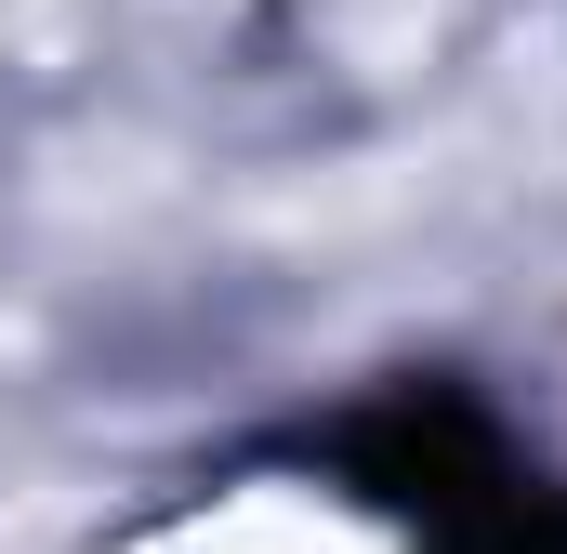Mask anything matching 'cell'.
Listing matches in <instances>:
<instances>
[{"label": "cell", "mask_w": 567, "mask_h": 554, "mask_svg": "<svg viewBox=\"0 0 567 554\" xmlns=\"http://www.w3.org/2000/svg\"><path fill=\"white\" fill-rule=\"evenodd\" d=\"M343 475L370 502H396V515L475 529L502 502V435H488V410H462L449 383H410V397H383V410L343 435Z\"/></svg>", "instance_id": "obj_1"}, {"label": "cell", "mask_w": 567, "mask_h": 554, "mask_svg": "<svg viewBox=\"0 0 567 554\" xmlns=\"http://www.w3.org/2000/svg\"><path fill=\"white\" fill-rule=\"evenodd\" d=\"M462 554H567V515H502V502H488V515L462 529Z\"/></svg>", "instance_id": "obj_2"}]
</instances>
